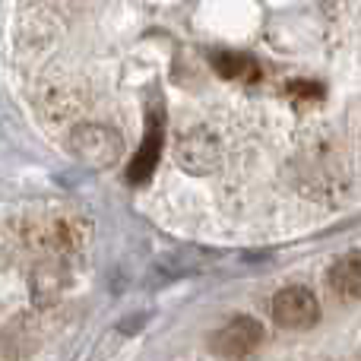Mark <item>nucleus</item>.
<instances>
[{
    "mask_svg": "<svg viewBox=\"0 0 361 361\" xmlns=\"http://www.w3.org/2000/svg\"><path fill=\"white\" fill-rule=\"evenodd\" d=\"M63 286H67V269L61 263H42L32 269L29 276V288H32V301L35 305H51L61 298Z\"/></svg>",
    "mask_w": 361,
    "mask_h": 361,
    "instance_id": "7",
    "label": "nucleus"
},
{
    "mask_svg": "<svg viewBox=\"0 0 361 361\" xmlns=\"http://www.w3.org/2000/svg\"><path fill=\"white\" fill-rule=\"evenodd\" d=\"M162 137H165L162 111L152 108L149 121H146V140H143V146H140V152L133 156L130 169H127V180H130V184H143V180L152 175V169H156V162H159V152H162Z\"/></svg>",
    "mask_w": 361,
    "mask_h": 361,
    "instance_id": "6",
    "label": "nucleus"
},
{
    "mask_svg": "<svg viewBox=\"0 0 361 361\" xmlns=\"http://www.w3.org/2000/svg\"><path fill=\"white\" fill-rule=\"evenodd\" d=\"M212 61H216V70L225 80H257V73H260L254 57L238 54V51H222V54H216Z\"/></svg>",
    "mask_w": 361,
    "mask_h": 361,
    "instance_id": "9",
    "label": "nucleus"
},
{
    "mask_svg": "<svg viewBox=\"0 0 361 361\" xmlns=\"http://www.w3.org/2000/svg\"><path fill=\"white\" fill-rule=\"evenodd\" d=\"M23 349V324H10L0 333V361H16Z\"/></svg>",
    "mask_w": 361,
    "mask_h": 361,
    "instance_id": "10",
    "label": "nucleus"
},
{
    "mask_svg": "<svg viewBox=\"0 0 361 361\" xmlns=\"http://www.w3.org/2000/svg\"><path fill=\"white\" fill-rule=\"evenodd\" d=\"M133 320H124L121 324V333H137V330H143V324H146V314H130Z\"/></svg>",
    "mask_w": 361,
    "mask_h": 361,
    "instance_id": "11",
    "label": "nucleus"
},
{
    "mask_svg": "<svg viewBox=\"0 0 361 361\" xmlns=\"http://www.w3.org/2000/svg\"><path fill=\"white\" fill-rule=\"evenodd\" d=\"M263 343V324L254 317H235L209 336V345L222 358H244Z\"/></svg>",
    "mask_w": 361,
    "mask_h": 361,
    "instance_id": "5",
    "label": "nucleus"
},
{
    "mask_svg": "<svg viewBox=\"0 0 361 361\" xmlns=\"http://www.w3.org/2000/svg\"><path fill=\"white\" fill-rule=\"evenodd\" d=\"M273 320L282 330H311L320 320V301L311 288L288 286L276 292L273 298Z\"/></svg>",
    "mask_w": 361,
    "mask_h": 361,
    "instance_id": "3",
    "label": "nucleus"
},
{
    "mask_svg": "<svg viewBox=\"0 0 361 361\" xmlns=\"http://www.w3.org/2000/svg\"><path fill=\"white\" fill-rule=\"evenodd\" d=\"M175 159L184 171L190 175H209L219 165V140L206 127H193V130L180 133L175 143Z\"/></svg>",
    "mask_w": 361,
    "mask_h": 361,
    "instance_id": "4",
    "label": "nucleus"
},
{
    "mask_svg": "<svg viewBox=\"0 0 361 361\" xmlns=\"http://www.w3.org/2000/svg\"><path fill=\"white\" fill-rule=\"evenodd\" d=\"M89 235H92V225L82 216H51V219L35 222V231L29 235V241L42 250L67 254V250L80 247Z\"/></svg>",
    "mask_w": 361,
    "mask_h": 361,
    "instance_id": "2",
    "label": "nucleus"
},
{
    "mask_svg": "<svg viewBox=\"0 0 361 361\" xmlns=\"http://www.w3.org/2000/svg\"><path fill=\"white\" fill-rule=\"evenodd\" d=\"M67 152L80 165H86V169L102 171L121 162V156H124V137L108 124L86 121V124H76L67 133Z\"/></svg>",
    "mask_w": 361,
    "mask_h": 361,
    "instance_id": "1",
    "label": "nucleus"
},
{
    "mask_svg": "<svg viewBox=\"0 0 361 361\" xmlns=\"http://www.w3.org/2000/svg\"><path fill=\"white\" fill-rule=\"evenodd\" d=\"M330 286L345 298H361V250L339 257L330 267Z\"/></svg>",
    "mask_w": 361,
    "mask_h": 361,
    "instance_id": "8",
    "label": "nucleus"
}]
</instances>
